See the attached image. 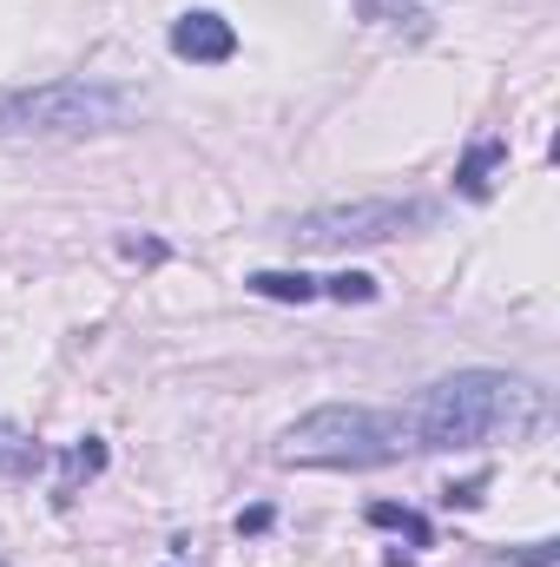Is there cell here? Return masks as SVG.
<instances>
[{
	"label": "cell",
	"mask_w": 560,
	"mask_h": 567,
	"mask_svg": "<svg viewBox=\"0 0 560 567\" xmlns=\"http://www.w3.org/2000/svg\"><path fill=\"white\" fill-rule=\"evenodd\" d=\"M554 396L535 377H508V370H455L416 390L409 403L390 410L403 455L428 449H475V442H521L535 429H548Z\"/></svg>",
	"instance_id": "obj_1"
},
{
	"label": "cell",
	"mask_w": 560,
	"mask_h": 567,
	"mask_svg": "<svg viewBox=\"0 0 560 567\" xmlns=\"http://www.w3.org/2000/svg\"><path fill=\"white\" fill-rule=\"evenodd\" d=\"M139 93L113 80H40L0 86V140H86L139 120Z\"/></svg>",
	"instance_id": "obj_2"
},
{
	"label": "cell",
	"mask_w": 560,
	"mask_h": 567,
	"mask_svg": "<svg viewBox=\"0 0 560 567\" xmlns=\"http://www.w3.org/2000/svg\"><path fill=\"white\" fill-rule=\"evenodd\" d=\"M396 455L403 442L390 410H370V403H323L278 435V462L290 468H376Z\"/></svg>",
	"instance_id": "obj_3"
},
{
	"label": "cell",
	"mask_w": 560,
	"mask_h": 567,
	"mask_svg": "<svg viewBox=\"0 0 560 567\" xmlns=\"http://www.w3.org/2000/svg\"><path fill=\"white\" fill-rule=\"evenodd\" d=\"M435 218L428 198H356V205H317L303 218H290V245L297 251H350V245H383L403 238Z\"/></svg>",
	"instance_id": "obj_4"
},
{
	"label": "cell",
	"mask_w": 560,
	"mask_h": 567,
	"mask_svg": "<svg viewBox=\"0 0 560 567\" xmlns=\"http://www.w3.org/2000/svg\"><path fill=\"white\" fill-rule=\"evenodd\" d=\"M172 53L178 60H191V66H225L231 53H238V33H231V20L225 13H178L172 20Z\"/></svg>",
	"instance_id": "obj_5"
},
{
	"label": "cell",
	"mask_w": 560,
	"mask_h": 567,
	"mask_svg": "<svg viewBox=\"0 0 560 567\" xmlns=\"http://www.w3.org/2000/svg\"><path fill=\"white\" fill-rule=\"evenodd\" d=\"M40 468H46V449L27 429L0 423V475H40Z\"/></svg>",
	"instance_id": "obj_6"
},
{
	"label": "cell",
	"mask_w": 560,
	"mask_h": 567,
	"mask_svg": "<svg viewBox=\"0 0 560 567\" xmlns=\"http://www.w3.org/2000/svg\"><path fill=\"white\" fill-rule=\"evenodd\" d=\"M501 158H508V145H501V140H481L475 152H468V158H462V172H455V185H462L468 198H481V192H488V172H495Z\"/></svg>",
	"instance_id": "obj_7"
},
{
	"label": "cell",
	"mask_w": 560,
	"mask_h": 567,
	"mask_svg": "<svg viewBox=\"0 0 560 567\" xmlns=\"http://www.w3.org/2000/svg\"><path fill=\"white\" fill-rule=\"evenodd\" d=\"M245 284L258 297H278V303H310L317 297V278H303V271H251Z\"/></svg>",
	"instance_id": "obj_8"
},
{
	"label": "cell",
	"mask_w": 560,
	"mask_h": 567,
	"mask_svg": "<svg viewBox=\"0 0 560 567\" xmlns=\"http://www.w3.org/2000/svg\"><path fill=\"white\" fill-rule=\"evenodd\" d=\"M370 522H376V528H396V535H409L416 548H428V522H422L416 508H396V502H376V508H370Z\"/></svg>",
	"instance_id": "obj_9"
},
{
	"label": "cell",
	"mask_w": 560,
	"mask_h": 567,
	"mask_svg": "<svg viewBox=\"0 0 560 567\" xmlns=\"http://www.w3.org/2000/svg\"><path fill=\"white\" fill-rule=\"evenodd\" d=\"M363 13L383 20V27H409V33H422V13L409 7V0H363Z\"/></svg>",
	"instance_id": "obj_10"
},
{
	"label": "cell",
	"mask_w": 560,
	"mask_h": 567,
	"mask_svg": "<svg viewBox=\"0 0 560 567\" xmlns=\"http://www.w3.org/2000/svg\"><path fill=\"white\" fill-rule=\"evenodd\" d=\"M317 290H330V297H343V303H370V297H376V278L350 271V278H323Z\"/></svg>",
	"instance_id": "obj_11"
},
{
	"label": "cell",
	"mask_w": 560,
	"mask_h": 567,
	"mask_svg": "<svg viewBox=\"0 0 560 567\" xmlns=\"http://www.w3.org/2000/svg\"><path fill=\"white\" fill-rule=\"evenodd\" d=\"M100 468H106V449H100V442L86 435V442H80V449L66 455V482H80V475H100Z\"/></svg>",
	"instance_id": "obj_12"
},
{
	"label": "cell",
	"mask_w": 560,
	"mask_h": 567,
	"mask_svg": "<svg viewBox=\"0 0 560 567\" xmlns=\"http://www.w3.org/2000/svg\"><path fill=\"white\" fill-rule=\"evenodd\" d=\"M515 561H528V567H548V561H554V542H528V548H521Z\"/></svg>",
	"instance_id": "obj_13"
}]
</instances>
